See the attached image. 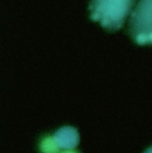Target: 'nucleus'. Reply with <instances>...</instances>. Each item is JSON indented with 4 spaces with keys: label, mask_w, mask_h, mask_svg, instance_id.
<instances>
[{
    "label": "nucleus",
    "mask_w": 152,
    "mask_h": 153,
    "mask_svg": "<svg viewBox=\"0 0 152 153\" xmlns=\"http://www.w3.org/2000/svg\"><path fill=\"white\" fill-rule=\"evenodd\" d=\"M134 4V0H92L89 9L93 21L114 32L122 27Z\"/></svg>",
    "instance_id": "1"
},
{
    "label": "nucleus",
    "mask_w": 152,
    "mask_h": 153,
    "mask_svg": "<svg viewBox=\"0 0 152 153\" xmlns=\"http://www.w3.org/2000/svg\"><path fill=\"white\" fill-rule=\"evenodd\" d=\"M129 33L140 45H152V0H140L132 12Z\"/></svg>",
    "instance_id": "2"
},
{
    "label": "nucleus",
    "mask_w": 152,
    "mask_h": 153,
    "mask_svg": "<svg viewBox=\"0 0 152 153\" xmlns=\"http://www.w3.org/2000/svg\"><path fill=\"white\" fill-rule=\"evenodd\" d=\"M54 138L61 149L72 150L80 142L79 134L76 128L65 126L60 128L54 134Z\"/></svg>",
    "instance_id": "3"
},
{
    "label": "nucleus",
    "mask_w": 152,
    "mask_h": 153,
    "mask_svg": "<svg viewBox=\"0 0 152 153\" xmlns=\"http://www.w3.org/2000/svg\"><path fill=\"white\" fill-rule=\"evenodd\" d=\"M60 149L54 136L48 135L45 137L39 144L41 153H60Z\"/></svg>",
    "instance_id": "4"
},
{
    "label": "nucleus",
    "mask_w": 152,
    "mask_h": 153,
    "mask_svg": "<svg viewBox=\"0 0 152 153\" xmlns=\"http://www.w3.org/2000/svg\"><path fill=\"white\" fill-rule=\"evenodd\" d=\"M60 153H80L79 151L76 150H64Z\"/></svg>",
    "instance_id": "5"
},
{
    "label": "nucleus",
    "mask_w": 152,
    "mask_h": 153,
    "mask_svg": "<svg viewBox=\"0 0 152 153\" xmlns=\"http://www.w3.org/2000/svg\"><path fill=\"white\" fill-rule=\"evenodd\" d=\"M145 153H152V147L146 150V152Z\"/></svg>",
    "instance_id": "6"
}]
</instances>
